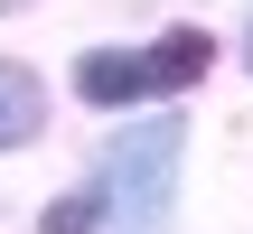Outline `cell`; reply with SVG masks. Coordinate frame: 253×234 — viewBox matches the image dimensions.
<instances>
[{"instance_id": "cell-3", "label": "cell", "mask_w": 253, "mask_h": 234, "mask_svg": "<svg viewBox=\"0 0 253 234\" xmlns=\"http://www.w3.org/2000/svg\"><path fill=\"white\" fill-rule=\"evenodd\" d=\"M38 122H47V94H38V75L0 66V150H19V141H28Z\"/></svg>"}, {"instance_id": "cell-2", "label": "cell", "mask_w": 253, "mask_h": 234, "mask_svg": "<svg viewBox=\"0 0 253 234\" xmlns=\"http://www.w3.org/2000/svg\"><path fill=\"white\" fill-rule=\"evenodd\" d=\"M103 197H113V234H160L169 225V197H178V122H141L113 141V169H103Z\"/></svg>"}, {"instance_id": "cell-1", "label": "cell", "mask_w": 253, "mask_h": 234, "mask_svg": "<svg viewBox=\"0 0 253 234\" xmlns=\"http://www.w3.org/2000/svg\"><path fill=\"white\" fill-rule=\"evenodd\" d=\"M216 66V38L207 28H169L160 47H141V56H122V47H94L84 66H75V94L84 103H141V94H188L197 75Z\"/></svg>"}, {"instance_id": "cell-4", "label": "cell", "mask_w": 253, "mask_h": 234, "mask_svg": "<svg viewBox=\"0 0 253 234\" xmlns=\"http://www.w3.org/2000/svg\"><path fill=\"white\" fill-rule=\"evenodd\" d=\"M103 225V188H84V197H56L47 206V234H94Z\"/></svg>"}]
</instances>
